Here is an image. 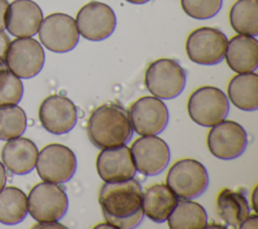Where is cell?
<instances>
[{
  "label": "cell",
  "mask_w": 258,
  "mask_h": 229,
  "mask_svg": "<svg viewBox=\"0 0 258 229\" xmlns=\"http://www.w3.org/2000/svg\"><path fill=\"white\" fill-rule=\"evenodd\" d=\"M142 188L132 179L105 183L99 193V204L107 223L116 229L137 227L143 219Z\"/></svg>",
  "instance_id": "1"
},
{
  "label": "cell",
  "mask_w": 258,
  "mask_h": 229,
  "mask_svg": "<svg viewBox=\"0 0 258 229\" xmlns=\"http://www.w3.org/2000/svg\"><path fill=\"white\" fill-rule=\"evenodd\" d=\"M87 133L96 147L104 149L128 143L133 129L126 110L117 104L108 103L92 112L88 120Z\"/></svg>",
  "instance_id": "2"
},
{
  "label": "cell",
  "mask_w": 258,
  "mask_h": 229,
  "mask_svg": "<svg viewBox=\"0 0 258 229\" xmlns=\"http://www.w3.org/2000/svg\"><path fill=\"white\" fill-rule=\"evenodd\" d=\"M146 89L156 98L170 100L181 94L185 87L184 69L172 59H158L145 72Z\"/></svg>",
  "instance_id": "3"
},
{
  "label": "cell",
  "mask_w": 258,
  "mask_h": 229,
  "mask_svg": "<svg viewBox=\"0 0 258 229\" xmlns=\"http://www.w3.org/2000/svg\"><path fill=\"white\" fill-rule=\"evenodd\" d=\"M69 206L64 189L55 183L36 184L27 198V211L39 223L58 221L67 213Z\"/></svg>",
  "instance_id": "4"
},
{
  "label": "cell",
  "mask_w": 258,
  "mask_h": 229,
  "mask_svg": "<svg viewBox=\"0 0 258 229\" xmlns=\"http://www.w3.org/2000/svg\"><path fill=\"white\" fill-rule=\"evenodd\" d=\"M229 101L225 93L213 86L197 89L187 102L190 118L204 127H212L224 120L229 113Z\"/></svg>",
  "instance_id": "5"
},
{
  "label": "cell",
  "mask_w": 258,
  "mask_h": 229,
  "mask_svg": "<svg viewBox=\"0 0 258 229\" xmlns=\"http://www.w3.org/2000/svg\"><path fill=\"white\" fill-rule=\"evenodd\" d=\"M166 185L180 199H195L209 186L206 167L196 159L184 158L176 161L168 170Z\"/></svg>",
  "instance_id": "6"
},
{
  "label": "cell",
  "mask_w": 258,
  "mask_h": 229,
  "mask_svg": "<svg viewBox=\"0 0 258 229\" xmlns=\"http://www.w3.org/2000/svg\"><path fill=\"white\" fill-rule=\"evenodd\" d=\"M207 144L215 157L232 160L243 154L248 145V137L241 124L224 119L212 126L208 133Z\"/></svg>",
  "instance_id": "7"
},
{
  "label": "cell",
  "mask_w": 258,
  "mask_h": 229,
  "mask_svg": "<svg viewBox=\"0 0 258 229\" xmlns=\"http://www.w3.org/2000/svg\"><path fill=\"white\" fill-rule=\"evenodd\" d=\"M44 50L40 43L30 37H18L7 48L5 64L7 69L21 79L36 76L44 65Z\"/></svg>",
  "instance_id": "8"
},
{
  "label": "cell",
  "mask_w": 258,
  "mask_h": 229,
  "mask_svg": "<svg viewBox=\"0 0 258 229\" xmlns=\"http://www.w3.org/2000/svg\"><path fill=\"white\" fill-rule=\"evenodd\" d=\"M35 165L37 174L43 181L63 184L74 176L77 159L69 147L51 143L39 151Z\"/></svg>",
  "instance_id": "9"
},
{
  "label": "cell",
  "mask_w": 258,
  "mask_h": 229,
  "mask_svg": "<svg viewBox=\"0 0 258 229\" xmlns=\"http://www.w3.org/2000/svg\"><path fill=\"white\" fill-rule=\"evenodd\" d=\"M41 43L50 51H71L79 41V31L74 18L66 13H52L42 19L38 28Z\"/></svg>",
  "instance_id": "10"
},
{
  "label": "cell",
  "mask_w": 258,
  "mask_h": 229,
  "mask_svg": "<svg viewBox=\"0 0 258 229\" xmlns=\"http://www.w3.org/2000/svg\"><path fill=\"white\" fill-rule=\"evenodd\" d=\"M76 25L79 34L84 38L91 41H101L114 32L116 15L109 5L99 1H91L78 11Z\"/></svg>",
  "instance_id": "11"
},
{
  "label": "cell",
  "mask_w": 258,
  "mask_h": 229,
  "mask_svg": "<svg viewBox=\"0 0 258 229\" xmlns=\"http://www.w3.org/2000/svg\"><path fill=\"white\" fill-rule=\"evenodd\" d=\"M132 129L139 135H156L162 132L169 119L166 105L154 96L137 99L129 109Z\"/></svg>",
  "instance_id": "12"
},
{
  "label": "cell",
  "mask_w": 258,
  "mask_h": 229,
  "mask_svg": "<svg viewBox=\"0 0 258 229\" xmlns=\"http://www.w3.org/2000/svg\"><path fill=\"white\" fill-rule=\"evenodd\" d=\"M228 39L219 29L200 27L187 37L185 49L190 61L199 65H216L225 55Z\"/></svg>",
  "instance_id": "13"
},
{
  "label": "cell",
  "mask_w": 258,
  "mask_h": 229,
  "mask_svg": "<svg viewBox=\"0 0 258 229\" xmlns=\"http://www.w3.org/2000/svg\"><path fill=\"white\" fill-rule=\"evenodd\" d=\"M137 171L145 176L160 174L167 166L170 150L167 143L156 135H142L130 147Z\"/></svg>",
  "instance_id": "14"
},
{
  "label": "cell",
  "mask_w": 258,
  "mask_h": 229,
  "mask_svg": "<svg viewBox=\"0 0 258 229\" xmlns=\"http://www.w3.org/2000/svg\"><path fill=\"white\" fill-rule=\"evenodd\" d=\"M38 115L41 125L55 135L71 131L78 119L76 106L69 98L61 95H51L44 99Z\"/></svg>",
  "instance_id": "15"
},
{
  "label": "cell",
  "mask_w": 258,
  "mask_h": 229,
  "mask_svg": "<svg viewBox=\"0 0 258 229\" xmlns=\"http://www.w3.org/2000/svg\"><path fill=\"white\" fill-rule=\"evenodd\" d=\"M43 19L38 4L32 0H14L8 4L5 28L16 37H30L36 34Z\"/></svg>",
  "instance_id": "16"
},
{
  "label": "cell",
  "mask_w": 258,
  "mask_h": 229,
  "mask_svg": "<svg viewBox=\"0 0 258 229\" xmlns=\"http://www.w3.org/2000/svg\"><path fill=\"white\" fill-rule=\"evenodd\" d=\"M96 167L105 183L126 181L136 174L130 148L126 144L102 149L98 154Z\"/></svg>",
  "instance_id": "17"
},
{
  "label": "cell",
  "mask_w": 258,
  "mask_h": 229,
  "mask_svg": "<svg viewBox=\"0 0 258 229\" xmlns=\"http://www.w3.org/2000/svg\"><path fill=\"white\" fill-rule=\"evenodd\" d=\"M38 149L33 141L25 137L8 139L1 150V159L5 167L16 175L30 173L36 163Z\"/></svg>",
  "instance_id": "18"
},
{
  "label": "cell",
  "mask_w": 258,
  "mask_h": 229,
  "mask_svg": "<svg viewBox=\"0 0 258 229\" xmlns=\"http://www.w3.org/2000/svg\"><path fill=\"white\" fill-rule=\"evenodd\" d=\"M224 56L234 72H254L258 66V41L255 36L238 34L227 42Z\"/></svg>",
  "instance_id": "19"
},
{
  "label": "cell",
  "mask_w": 258,
  "mask_h": 229,
  "mask_svg": "<svg viewBox=\"0 0 258 229\" xmlns=\"http://www.w3.org/2000/svg\"><path fill=\"white\" fill-rule=\"evenodd\" d=\"M179 198L165 184H154L142 195L143 214L156 223H163L176 206Z\"/></svg>",
  "instance_id": "20"
},
{
  "label": "cell",
  "mask_w": 258,
  "mask_h": 229,
  "mask_svg": "<svg viewBox=\"0 0 258 229\" xmlns=\"http://www.w3.org/2000/svg\"><path fill=\"white\" fill-rule=\"evenodd\" d=\"M228 97L242 111L258 109V75L254 72L234 76L228 85Z\"/></svg>",
  "instance_id": "21"
},
{
  "label": "cell",
  "mask_w": 258,
  "mask_h": 229,
  "mask_svg": "<svg viewBox=\"0 0 258 229\" xmlns=\"http://www.w3.org/2000/svg\"><path fill=\"white\" fill-rule=\"evenodd\" d=\"M217 208L220 217L232 228H240L250 215V207L245 195L227 188L219 193Z\"/></svg>",
  "instance_id": "22"
},
{
  "label": "cell",
  "mask_w": 258,
  "mask_h": 229,
  "mask_svg": "<svg viewBox=\"0 0 258 229\" xmlns=\"http://www.w3.org/2000/svg\"><path fill=\"white\" fill-rule=\"evenodd\" d=\"M167 222L171 229H203L208 226V216L202 205L182 199L178 200Z\"/></svg>",
  "instance_id": "23"
},
{
  "label": "cell",
  "mask_w": 258,
  "mask_h": 229,
  "mask_svg": "<svg viewBox=\"0 0 258 229\" xmlns=\"http://www.w3.org/2000/svg\"><path fill=\"white\" fill-rule=\"evenodd\" d=\"M27 215V197L16 187L0 190V222L5 225L20 223Z\"/></svg>",
  "instance_id": "24"
},
{
  "label": "cell",
  "mask_w": 258,
  "mask_h": 229,
  "mask_svg": "<svg viewBox=\"0 0 258 229\" xmlns=\"http://www.w3.org/2000/svg\"><path fill=\"white\" fill-rule=\"evenodd\" d=\"M230 24L239 34L256 36L258 34V1L237 0L229 13Z\"/></svg>",
  "instance_id": "25"
},
{
  "label": "cell",
  "mask_w": 258,
  "mask_h": 229,
  "mask_svg": "<svg viewBox=\"0 0 258 229\" xmlns=\"http://www.w3.org/2000/svg\"><path fill=\"white\" fill-rule=\"evenodd\" d=\"M26 128V115L17 105L0 106V139L8 140L22 135Z\"/></svg>",
  "instance_id": "26"
},
{
  "label": "cell",
  "mask_w": 258,
  "mask_h": 229,
  "mask_svg": "<svg viewBox=\"0 0 258 229\" xmlns=\"http://www.w3.org/2000/svg\"><path fill=\"white\" fill-rule=\"evenodd\" d=\"M23 95L20 79L8 69L0 70V106L16 105Z\"/></svg>",
  "instance_id": "27"
},
{
  "label": "cell",
  "mask_w": 258,
  "mask_h": 229,
  "mask_svg": "<svg viewBox=\"0 0 258 229\" xmlns=\"http://www.w3.org/2000/svg\"><path fill=\"white\" fill-rule=\"evenodd\" d=\"M223 0H181L183 11L196 19H209L222 7Z\"/></svg>",
  "instance_id": "28"
},
{
  "label": "cell",
  "mask_w": 258,
  "mask_h": 229,
  "mask_svg": "<svg viewBox=\"0 0 258 229\" xmlns=\"http://www.w3.org/2000/svg\"><path fill=\"white\" fill-rule=\"evenodd\" d=\"M10 43V40L7 36V34L3 31H0V58L5 61L6 51L8 48V45Z\"/></svg>",
  "instance_id": "29"
},
{
  "label": "cell",
  "mask_w": 258,
  "mask_h": 229,
  "mask_svg": "<svg viewBox=\"0 0 258 229\" xmlns=\"http://www.w3.org/2000/svg\"><path fill=\"white\" fill-rule=\"evenodd\" d=\"M8 7L7 0H0V31L5 28V15Z\"/></svg>",
  "instance_id": "30"
},
{
  "label": "cell",
  "mask_w": 258,
  "mask_h": 229,
  "mask_svg": "<svg viewBox=\"0 0 258 229\" xmlns=\"http://www.w3.org/2000/svg\"><path fill=\"white\" fill-rule=\"evenodd\" d=\"M257 227V215H249L244 222L241 224L240 228H256Z\"/></svg>",
  "instance_id": "31"
},
{
  "label": "cell",
  "mask_w": 258,
  "mask_h": 229,
  "mask_svg": "<svg viewBox=\"0 0 258 229\" xmlns=\"http://www.w3.org/2000/svg\"><path fill=\"white\" fill-rule=\"evenodd\" d=\"M6 183V171L4 165L0 162V190L5 186Z\"/></svg>",
  "instance_id": "32"
},
{
  "label": "cell",
  "mask_w": 258,
  "mask_h": 229,
  "mask_svg": "<svg viewBox=\"0 0 258 229\" xmlns=\"http://www.w3.org/2000/svg\"><path fill=\"white\" fill-rule=\"evenodd\" d=\"M257 190H258V187H256L255 189H254V191H253V195H252V205H253V209L257 212L258 211V206H257V197H256V195H257Z\"/></svg>",
  "instance_id": "33"
},
{
  "label": "cell",
  "mask_w": 258,
  "mask_h": 229,
  "mask_svg": "<svg viewBox=\"0 0 258 229\" xmlns=\"http://www.w3.org/2000/svg\"><path fill=\"white\" fill-rule=\"evenodd\" d=\"M126 1H128L130 3H134V4H143L149 0H126Z\"/></svg>",
  "instance_id": "34"
},
{
  "label": "cell",
  "mask_w": 258,
  "mask_h": 229,
  "mask_svg": "<svg viewBox=\"0 0 258 229\" xmlns=\"http://www.w3.org/2000/svg\"><path fill=\"white\" fill-rule=\"evenodd\" d=\"M3 69H7V66L5 64V61L0 58V70H3Z\"/></svg>",
  "instance_id": "35"
}]
</instances>
